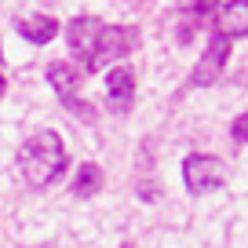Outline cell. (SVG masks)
<instances>
[{"label": "cell", "mask_w": 248, "mask_h": 248, "mask_svg": "<svg viewBox=\"0 0 248 248\" xmlns=\"http://www.w3.org/2000/svg\"><path fill=\"white\" fill-rule=\"evenodd\" d=\"M47 84L55 88L59 102L66 106V113H70L73 121H80V124H95L99 121V113H95L92 102L77 99V88H80V70L77 66H70V62H51V66H47Z\"/></svg>", "instance_id": "2"}, {"label": "cell", "mask_w": 248, "mask_h": 248, "mask_svg": "<svg viewBox=\"0 0 248 248\" xmlns=\"http://www.w3.org/2000/svg\"><path fill=\"white\" fill-rule=\"evenodd\" d=\"M183 183H186V190H190L194 197L219 190V186L226 183L223 157H216V154H190L183 161Z\"/></svg>", "instance_id": "4"}, {"label": "cell", "mask_w": 248, "mask_h": 248, "mask_svg": "<svg viewBox=\"0 0 248 248\" xmlns=\"http://www.w3.org/2000/svg\"><path fill=\"white\" fill-rule=\"evenodd\" d=\"M139 40H142L139 26H106L102 37H99V44H95L92 62H88V73H99V70H106L113 59L132 55L135 47H139Z\"/></svg>", "instance_id": "3"}, {"label": "cell", "mask_w": 248, "mask_h": 248, "mask_svg": "<svg viewBox=\"0 0 248 248\" xmlns=\"http://www.w3.org/2000/svg\"><path fill=\"white\" fill-rule=\"evenodd\" d=\"M106 99L113 106V113H132L135 106V70L132 66H113L106 77Z\"/></svg>", "instance_id": "8"}, {"label": "cell", "mask_w": 248, "mask_h": 248, "mask_svg": "<svg viewBox=\"0 0 248 248\" xmlns=\"http://www.w3.org/2000/svg\"><path fill=\"white\" fill-rule=\"evenodd\" d=\"M226 62H230V40L219 37V33H212L208 44H204V51H201V59H197V66H194V73H190V88L216 84V80L223 77Z\"/></svg>", "instance_id": "5"}, {"label": "cell", "mask_w": 248, "mask_h": 248, "mask_svg": "<svg viewBox=\"0 0 248 248\" xmlns=\"http://www.w3.org/2000/svg\"><path fill=\"white\" fill-rule=\"evenodd\" d=\"M0 62H4V51H0Z\"/></svg>", "instance_id": "13"}, {"label": "cell", "mask_w": 248, "mask_h": 248, "mask_svg": "<svg viewBox=\"0 0 248 248\" xmlns=\"http://www.w3.org/2000/svg\"><path fill=\"white\" fill-rule=\"evenodd\" d=\"M230 135H233L237 142H248V113H237V117L230 121Z\"/></svg>", "instance_id": "11"}, {"label": "cell", "mask_w": 248, "mask_h": 248, "mask_svg": "<svg viewBox=\"0 0 248 248\" xmlns=\"http://www.w3.org/2000/svg\"><path fill=\"white\" fill-rule=\"evenodd\" d=\"M18 175H22L26 186H33V190H44V186H51L55 179H62V171H66V164H70V154H66V146H62V135L59 132H37L30 135V139L18 146Z\"/></svg>", "instance_id": "1"}, {"label": "cell", "mask_w": 248, "mask_h": 248, "mask_svg": "<svg viewBox=\"0 0 248 248\" xmlns=\"http://www.w3.org/2000/svg\"><path fill=\"white\" fill-rule=\"evenodd\" d=\"M15 30L22 33L30 44H47V40H55V33H59V22L47 15H30V18H18Z\"/></svg>", "instance_id": "9"}, {"label": "cell", "mask_w": 248, "mask_h": 248, "mask_svg": "<svg viewBox=\"0 0 248 248\" xmlns=\"http://www.w3.org/2000/svg\"><path fill=\"white\" fill-rule=\"evenodd\" d=\"M212 33H219L226 40L248 37V0L216 4V11H212Z\"/></svg>", "instance_id": "7"}, {"label": "cell", "mask_w": 248, "mask_h": 248, "mask_svg": "<svg viewBox=\"0 0 248 248\" xmlns=\"http://www.w3.org/2000/svg\"><path fill=\"white\" fill-rule=\"evenodd\" d=\"M102 30H106V22L95 18V15H77L70 26H66V40H70L73 55L84 62V70H88V62H92V55H95V44H99Z\"/></svg>", "instance_id": "6"}, {"label": "cell", "mask_w": 248, "mask_h": 248, "mask_svg": "<svg viewBox=\"0 0 248 248\" xmlns=\"http://www.w3.org/2000/svg\"><path fill=\"white\" fill-rule=\"evenodd\" d=\"M102 183H106V175H102V168L95 161H88V164H80L77 168V175H73V186H70V194L73 197H95L102 190Z\"/></svg>", "instance_id": "10"}, {"label": "cell", "mask_w": 248, "mask_h": 248, "mask_svg": "<svg viewBox=\"0 0 248 248\" xmlns=\"http://www.w3.org/2000/svg\"><path fill=\"white\" fill-rule=\"evenodd\" d=\"M4 92H8V80H4V73H0V99H4Z\"/></svg>", "instance_id": "12"}]
</instances>
